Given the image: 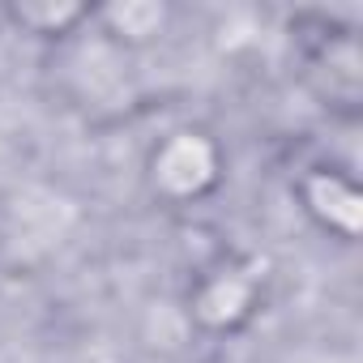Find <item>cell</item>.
<instances>
[{"label": "cell", "mask_w": 363, "mask_h": 363, "mask_svg": "<svg viewBox=\"0 0 363 363\" xmlns=\"http://www.w3.org/2000/svg\"><path fill=\"white\" fill-rule=\"evenodd\" d=\"M231 154L223 137L201 120H179L162 128L141 158V184L162 210H197L227 184Z\"/></svg>", "instance_id": "cell-1"}, {"label": "cell", "mask_w": 363, "mask_h": 363, "mask_svg": "<svg viewBox=\"0 0 363 363\" xmlns=\"http://www.w3.org/2000/svg\"><path fill=\"white\" fill-rule=\"evenodd\" d=\"M299 82L320 111L354 124L363 116V39L337 13H299L295 26Z\"/></svg>", "instance_id": "cell-2"}, {"label": "cell", "mask_w": 363, "mask_h": 363, "mask_svg": "<svg viewBox=\"0 0 363 363\" xmlns=\"http://www.w3.org/2000/svg\"><path fill=\"white\" fill-rule=\"evenodd\" d=\"M269 265L252 252H218L184 286V316L210 342L244 337L269 308Z\"/></svg>", "instance_id": "cell-3"}, {"label": "cell", "mask_w": 363, "mask_h": 363, "mask_svg": "<svg viewBox=\"0 0 363 363\" xmlns=\"http://www.w3.org/2000/svg\"><path fill=\"white\" fill-rule=\"evenodd\" d=\"M291 201L303 214V223L333 240V244H359L363 235V184L359 175L337 158H308L291 175Z\"/></svg>", "instance_id": "cell-4"}, {"label": "cell", "mask_w": 363, "mask_h": 363, "mask_svg": "<svg viewBox=\"0 0 363 363\" xmlns=\"http://www.w3.org/2000/svg\"><path fill=\"white\" fill-rule=\"evenodd\" d=\"M171 26L175 9L167 0H107V5H94L90 22V30L116 52H150L171 35Z\"/></svg>", "instance_id": "cell-5"}, {"label": "cell", "mask_w": 363, "mask_h": 363, "mask_svg": "<svg viewBox=\"0 0 363 363\" xmlns=\"http://www.w3.org/2000/svg\"><path fill=\"white\" fill-rule=\"evenodd\" d=\"M0 18L35 43H69L77 35H90L94 5L90 0H9Z\"/></svg>", "instance_id": "cell-6"}]
</instances>
